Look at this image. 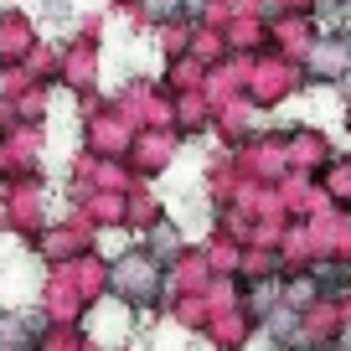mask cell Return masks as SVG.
Wrapping results in <instances>:
<instances>
[{
  "instance_id": "6da1fadb",
  "label": "cell",
  "mask_w": 351,
  "mask_h": 351,
  "mask_svg": "<svg viewBox=\"0 0 351 351\" xmlns=\"http://www.w3.org/2000/svg\"><path fill=\"white\" fill-rule=\"evenodd\" d=\"M155 248L171 253V248H176V232H171V228H160V232H155Z\"/></svg>"
}]
</instances>
